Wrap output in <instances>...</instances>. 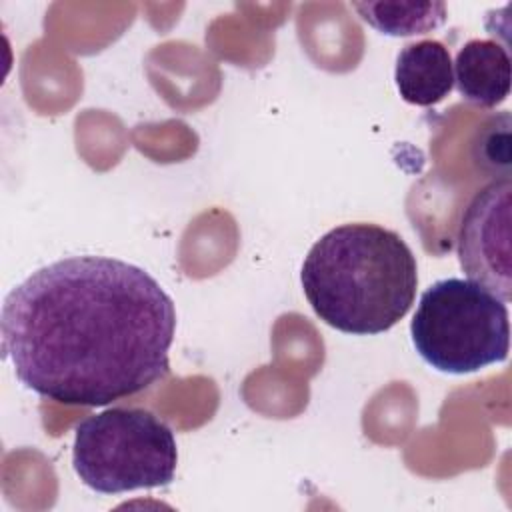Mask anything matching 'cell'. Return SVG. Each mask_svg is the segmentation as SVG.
<instances>
[{
    "label": "cell",
    "mask_w": 512,
    "mask_h": 512,
    "mask_svg": "<svg viewBox=\"0 0 512 512\" xmlns=\"http://www.w3.org/2000/svg\"><path fill=\"white\" fill-rule=\"evenodd\" d=\"M172 298L142 268L70 256L32 272L2 304V356L32 392L106 406L168 374Z\"/></svg>",
    "instance_id": "cell-1"
},
{
    "label": "cell",
    "mask_w": 512,
    "mask_h": 512,
    "mask_svg": "<svg viewBox=\"0 0 512 512\" xmlns=\"http://www.w3.org/2000/svg\"><path fill=\"white\" fill-rule=\"evenodd\" d=\"M304 296L328 326L356 336L382 334L414 304L418 266L390 228L352 222L312 244L300 272Z\"/></svg>",
    "instance_id": "cell-2"
},
{
    "label": "cell",
    "mask_w": 512,
    "mask_h": 512,
    "mask_svg": "<svg viewBox=\"0 0 512 512\" xmlns=\"http://www.w3.org/2000/svg\"><path fill=\"white\" fill-rule=\"evenodd\" d=\"M410 334L420 358L446 374L478 372L510 352L506 302L464 278H444L422 292Z\"/></svg>",
    "instance_id": "cell-3"
},
{
    "label": "cell",
    "mask_w": 512,
    "mask_h": 512,
    "mask_svg": "<svg viewBox=\"0 0 512 512\" xmlns=\"http://www.w3.org/2000/svg\"><path fill=\"white\" fill-rule=\"evenodd\" d=\"M178 450L170 426L142 408H108L76 426L72 466L100 494L168 486Z\"/></svg>",
    "instance_id": "cell-4"
},
{
    "label": "cell",
    "mask_w": 512,
    "mask_h": 512,
    "mask_svg": "<svg viewBox=\"0 0 512 512\" xmlns=\"http://www.w3.org/2000/svg\"><path fill=\"white\" fill-rule=\"evenodd\" d=\"M510 178H498L470 200L462 214L456 252L468 280L502 302L512 298L510 268Z\"/></svg>",
    "instance_id": "cell-5"
},
{
    "label": "cell",
    "mask_w": 512,
    "mask_h": 512,
    "mask_svg": "<svg viewBox=\"0 0 512 512\" xmlns=\"http://www.w3.org/2000/svg\"><path fill=\"white\" fill-rule=\"evenodd\" d=\"M394 82L404 102L424 108L438 104L454 86L448 48L438 40L406 44L396 58Z\"/></svg>",
    "instance_id": "cell-6"
},
{
    "label": "cell",
    "mask_w": 512,
    "mask_h": 512,
    "mask_svg": "<svg viewBox=\"0 0 512 512\" xmlns=\"http://www.w3.org/2000/svg\"><path fill=\"white\" fill-rule=\"evenodd\" d=\"M454 84L464 100L494 108L510 94L508 48L494 40H468L452 62Z\"/></svg>",
    "instance_id": "cell-7"
},
{
    "label": "cell",
    "mask_w": 512,
    "mask_h": 512,
    "mask_svg": "<svg viewBox=\"0 0 512 512\" xmlns=\"http://www.w3.org/2000/svg\"><path fill=\"white\" fill-rule=\"evenodd\" d=\"M358 16L388 36H414L446 22L444 2H354Z\"/></svg>",
    "instance_id": "cell-8"
},
{
    "label": "cell",
    "mask_w": 512,
    "mask_h": 512,
    "mask_svg": "<svg viewBox=\"0 0 512 512\" xmlns=\"http://www.w3.org/2000/svg\"><path fill=\"white\" fill-rule=\"evenodd\" d=\"M472 162L498 180L510 178V114L500 112L484 120L472 138Z\"/></svg>",
    "instance_id": "cell-9"
}]
</instances>
